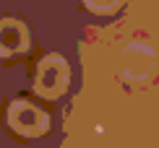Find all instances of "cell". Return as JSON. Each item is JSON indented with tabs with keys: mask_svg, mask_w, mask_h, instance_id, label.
<instances>
[{
	"mask_svg": "<svg viewBox=\"0 0 159 148\" xmlns=\"http://www.w3.org/2000/svg\"><path fill=\"white\" fill-rule=\"evenodd\" d=\"M5 127L18 138H42L50 133L52 120L37 102L29 99H13L5 107Z\"/></svg>",
	"mask_w": 159,
	"mask_h": 148,
	"instance_id": "obj_1",
	"label": "cell"
},
{
	"mask_svg": "<svg viewBox=\"0 0 159 148\" xmlns=\"http://www.w3.org/2000/svg\"><path fill=\"white\" fill-rule=\"evenodd\" d=\"M68 86H70V65H68V60L63 55L50 52V55H44L37 63L34 83H31V89H34L37 96L55 102V99L65 96Z\"/></svg>",
	"mask_w": 159,
	"mask_h": 148,
	"instance_id": "obj_2",
	"label": "cell"
},
{
	"mask_svg": "<svg viewBox=\"0 0 159 148\" xmlns=\"http://www.w3.org/2000/svg\"><path fill=\"white\" fill-rule=\"evenodd\" d=\"M31 50V31L21 18L5 16L0 21V52L5 60H16Z\"/></svg>",
	"mask_w": 159,
	"mask_h": 148,
	"instance_id": "obj_3",
	"label": "cell"
},
{
	"mask_svg": "<svg viewBox=\"0 0 159 148\" xmlns=\"http://www.w3.org/2000/svg\"><path fill=\"white\" fill-rule=\"evenodd\" d=\"M81 3L86 11L97 13V16H110V13H117L123 8L125 0H81Z\"/></svg>",
	"mask_w": 159,
	"mask_h": 148,
	"instance_id": "obj_4",
	"label": "cell"
}]
</instances>
